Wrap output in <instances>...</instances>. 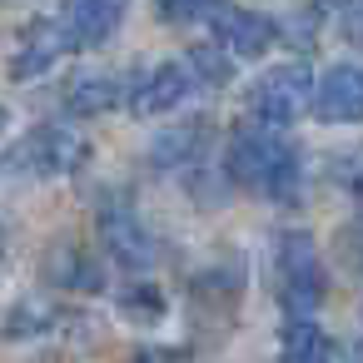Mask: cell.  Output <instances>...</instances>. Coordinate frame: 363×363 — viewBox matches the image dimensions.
Segmentation results:
<instances>
[{"mask_svg": "<svg viewBox=\"0 0 363 363\" xmlns=\"http://www.w3.org/2000/svg\"><path fill=\"white\" fill-rule=\"evenodd\" d=\"M224 169L239 189L259 194V199H274V204H298V189H303V160L298 150L269 130V125H239L229 135V150H224Z\"/></svg>", "mask_w": 363, "mask_h": 363, "instance_id": "1", "label": "cell"}, {"mask_svg": "<svg viewBox=\"0 0 363 363\" xmlns=\"http://www.w3.org/2000/svg\"><path fill=\"white\" fill-rule=\"evenodd\" d=\"M279 303L289 313V323H303L318 313L323 303V264H318V244L303 229H289L279 239Z\"/></svg>", "mask_w": 363, "mask_h": 363, "instance_id": "2", "label": "cell"}, {"mask_svg": "<svg viewBox=\"0 0 363 363\" xmlns=\"http://www.w3.org/2000/svg\"><path fill=\"white\" fill-rule=\"evenodd\" d=\"M313 90L318 85H313V75L303 65H274L249 85V115H254V125L284 130L303 110H313Z\"/></svg>", "mask_w": 363, "mask_h": 363, "instance_id": "3", "label": "cell"}, {"mask_svg": "<svg viewBox=\"0 0 363 363\" xmlns=\"http://www.w3.org/2000/svg\"><path fill=\"white\" fill-rule=\"evenodd\" d=\"M11 164L26 169V174L55 179V174H70V169L85 164V140H80L70 125H35V130L11 150Z\"/></svg>", "mask_w": 363, "mask_h": 363, "instance_id": "4", "label": "cell"}, {"mask_svg": "<svg viewBox=\"0 0 363 363\" xmlns=\"http://www.w3.org/2000/svg\"><path fill=\"white\" fill-rule=\"evenodd\" d=\"M204 21H209L214 40H219L229 55H239V60H259V55H269V45L279 40V21H269V16H259V11H244V6H229V0H214Z\"/></svg>", "mask_w": 363, "mask_h": 363, "instance_id": "5", "label": "cell"}, {"mask_svg": "<svg viewBox=\"0 0 363 363\" xmlns=\"http://www.w3.org/2000/svg\"><path fill=\"white\" fill-rule=\"evenodd\" d=\"M100 239H105L110 259L120 269H130V274H145L155 264V239H150V229H145V219L135 214L130 199L100 204Z\"/></svg>", "mask_w": 363, "mask_h": 363, "instance_id": "6", "label": "cell"}, {"mask_svg": "<svg viewBox=\"0 0 363 363\" xmlns=\"http://www.w3.org/2000/svg\"><path fill=\"white\" fill-rule=\"evenodd\" d=\"M130 16V0H65L60 6V30L70 50H100L120 35Z\"/></svg>", "mask_w": 363, "mask_h": 363, "instance_id": "7", "label": "cell"}, {"mask_svg": "<svg viewBox=\"0 0 363 363\" xmlns=\"http://www.w3.org/2000/svg\"><path fill=\"white\" fill-rule=\"evenodd\" d=\"M194 85H199V80L189 75L184 60H160L155 70H145V75L135 80V90H130V110H135L140 120L169 115V110H179V105L189 100Z\"/></svg>", "mask_w": 363, "mask_h": 363, "instance_id": "8", "label": "cell"}, {"mask_svg": "<svg viewBox=\"0 0 363 363\" xmlns=\"http://www.w3.org/2000/svg\"><path fill=\"white\" fill-rule=\"evenodd\" d=\"M313 115L323 125H363V65H333L313 90Z\"/></svg>", "mask_w": 363, "mask_h": 363, "instance_id": "9", "label": "cell"}, {"mask_svg": "<svg viewBox=\"0 0 363 363\" xmlns=\"http://www.w3.org/2000/svg\"><path fill=\"white\" fill-rule=\"evenodd\" d=\"M60 55H70V40H65L60 21H30L26 35H21V45H16V55H11V75L16 80H35Z\"/></svg>", "mask_w": 363, "mask_h": 363, "instance_id": "10", "label": "cell"}, {"mask_svg": "<svg viewBox=\"0 0 363 363\" xmlns=\"http://www.w3.org/2000/svg\"><path fill=\"white\" fill-rule=\"evenodd\" d=\"M279 363H333V343H328V333L313 318L289 323L284 343H279Z\"/></svg>", "mask_w": 363, "mask_h": 363, "instance_id": "11", "label": "cell"}, {"mask_svg": "<svg viewBox=\"0 0 363 363\" xmlns=\"http://www.w3.org/2000/svg\"><path fill=\"white\" fill-rule=\"evenodd\" d=\"M115 100H120V80H110V75H80L65 95L70 115H105V110H115Z\"/></svg>", "mask_w": 363, "mask_h": 363, "instance_id": "12", "label": "cell"}, {"mask_svg": "<svg viewBox=\"0 0 363 363\" xmlns=\"http://www.w3.org/2000/svg\"><path fill=\"white\" fill-rule=\"evenodd\" d=\"M50 279L65 284V289H100V269L75 249V244H60L50 254Z\"/></svg>", "mask_w": 363, "mask_h": 363, "instance_id": "13", "label": "cell"}, {"mask_svg": "<svg viewBox=\"0 0 363 363\" xmlns=\"http://www.w3.org/2000/svg\"><path fill=\"white\" fill-rule=\"evenodd\" d=\"M199 140H204V125H194V130H169V135H160V140L150 145V160H155V164H189V160L199 155Z\"/></svg>", "mask_w": 363, "mask_h": 363, "instance_id": "14", "label": "cell"}, {"mask_svg": "<svg viewBox=\"0 0 363 363\" xmlns=\"http://www.w3.org/2000/svg\"><path fill=\"white\" fill-rule=\"evenodd\" d=\"M120 308H125L130 318H140V323H155V318H164V294L140 279V284H130V289L120 294Z\"/></svg>", "mask_w": 363, "mask_h": 363, "instance_id": "15", "label": "cell"}, {"mask_svg": "<svg viewBox=\"0 0 363 363\" xmlns=\"http://www.w3.org/2000/svg\"><path fill=\"white\" fill-rule=\"evenodd\" d=\"M184 65H189V75H194L199 85H224V80L234 75V70H229V55H219L214 45H194Z\"/></svg>", "mask_w": 363, "mask_h": 363, "instance_id": "16", "label": "cell"}, {"mask_svg": "<svg viewBox=\"0 0 363 363\" xmlns=\"http://www.w3.org/2000/svg\"><path fill=\"white\" fill-rule=\"evenodd\" d=\"M209 6L214 0H160V11L169 21H199V16H209Z\"/></svg>", "mask_w": 363, "mask_h": 363, "instance_id": "17", "label": "cell"}, {"mask_svg": "<svg viewBox=\"0 0 363 363\" xmlns=\"http://www.w3.org/2000/svg\"><path fill=\"white\" fill-rule=\"evenodd\" d=\"M0 259H6V234H0Z\"/></svg>", "mask_w": 363, "mask_h": 363, "instance_id": "18", "label": "cell"}, {"mask_svg": "<svg viewBox=\"0 0 363 363\" xmlns=\"http://www.w3.org/2000/svg\"><path fill=\"white\" fill-rule=\"evenodd\" d=\"M0 120H6V115H0Z\"/></svg>", "mask_w": 363, "mask_h": 363, "instance_id": "19", "label": "cell"}]
</instances>
